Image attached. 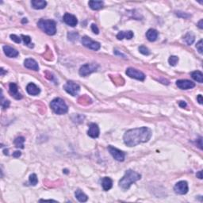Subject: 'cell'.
I'll list each match as a JSON object with an SVG mask.
<instances>
[{"mask_svg": "<svg viewBox=\"0 0 203 203\" xmlns=\"http://www.w3.org/2000/svg\"><path fill=\"white\" fill-rule=\"evenodd\" d=\"M152 132L147 127H141L126 131L123 136L124 143L128 147H133L141 143H146L151 139Z\"/></svg>", "mask_w": 203, "mask_h": 203, "instance_id": "6da1fadb", "label": "cell"}, {"mask_svg": "<svg viewBox=\"0 0 203 203\" xmlns=\"http://www.w3.org/2000/svg\"><path fill=\"white\" fill-rule=\"evenodd\" d=\"M140 178L141 175L139 173L132 170H126L124 176L121 178V180L119 181V186L123 190H126L130 187L132 183L140 180Z\"/></svg>", "mask_w": 203, "mask_h": 203, "instance_id": "7a4b0ae2", "label": "cell"}, {"mask_svg": "<svg viewBox=\"0 0 203 203\" xmlns=\"http://www.w3.org/2000/svg\"><path fill=\"white\" fill-rule=\"evenodd\" d=\"M37 25L44 33L52 36L56 33V24L53 20L40 19L37 22Z\"/></svg>", "mask_w": 203, "mask_h": 203, "instance_id": "3957f363", "label": "cell"}, {"mask_svg": "<svg viewBox=\"0 0 203 203\" xmlns=\"http://www.w3.org/2000/svg\"><path fill=\"white\" fill-rule=\"evenodd\" d=\"M50 107L53 110L54 113L59 115L64 114L68 111V107H67V104L60 98H54L50 102Z\"/></svg>", "mask_w": 203, "mask_h": 203, "instance_id": "277c9868", "label": "cell"}, {"mask_svg": "<svg viewBox=\"0 0 203 203\" xmlns=\"http://www.w3.org/2000/svg\"><path fill=\"white\" fill-rule=\"evenodd\" d=\"M98 65L95 63H86L84 65H82L79 69V75L81 76H86V75H90L91 73L97 71Z\"/></svg>", "mask_w": 203, "mask_h": 203, "instance_id": "5b68a950", "label": "cell"}, {"mask_svg": "<svg viewBox=\"0 0 203 203\" xmlns=\"http://www.w3.org/2000/svg\"><path fill=\"white\" fill-rule=\"evenodd\" d=\"M81 43H82L85 47H86V48L94 50V51H98V50H99L100 48H101L100 43L97 42V41H94V40H93L90 37H89V36H82V39H81Z\"/></svg>", "mask_w": 203, "mask_h": 203, "instance_id": "8992f818", "label": "cell"}, {"mask_svg": "<svg viewBox=\"0 0 203 203\" xmlns=\"http://www.w3.org/2000/svg\"><path fill=\"white\" fill-rule=\"evenodd\" d=\"M63 89L69 94H71L72 96H76L79 92V90H80V86H79V84H77L73 81H68L63 86Z\"/></svg>", "mask_w": 203, "mask_h": 203, "instance_id": "52a82bcc", "label": "cell"}, {"mask_svg": "<svg viewBox=\"0 0 203 203\" xmlns=\"http://www.w3.org/2000/svg\"><path fill=\"white\" fill-rule=\"evenodd\" d=\"M126 75L132 79H137L140 81H144L145 79V75L142 71H139L137 69H135L133 67H128L126 69Z\"/></svg>", "mask_w": 203, "mask_h": 203, "instance_id": "ba28073f", "label": "cell"}, {"mask_svg": "<svg viewBox=\"0 0 203 203\" xmlns=\"http://www.w3.org/2000/svg\"><path fill=\"white\" fill-rule=\"evenodd\" d=\"M108 150H109V153L111 154V155L114 159L119 161V162H122V161L124 160L125 154L122 151L117 149V147H114L111 145L108 146Z\"/></svg>", "mask_w": 203, "mask_h": 203, "instance_id": "9c48e42d", "label": "cell"}, {"mask_svg": "<svg viewBox=\"0 0 203 203\" xmlns=\"http://www.w3.org/2000/svg\"><path fill=\"white\" fill-rule=\"evenodd\" d=\"M174 192L178 194H186L188 192V183L186 181H180V182H177L175 184V186L174 187Z\"/></svg>", "mask_w": 203, "mask_h": 203, "instance_id": "30bf717a", "label": "cell"}, {"mask_svg": "<svg viewBox=\"0 0 203 203\" xmlns=\"http://www.w3.org/2000/svg\"><path fill=\"white\" fill-rule=\"evenodd\" d=\"M176 85L178 88L182 90H189L195 86V83L188 79H179L176 82Z\"/></svg>", "mask_w": 203, "mask_h": 203, "instance_id": "8fae6325", "label": "cell"}, {"mask_svg": "<svg viewBox=\"0 0 203 203\" xmlns=\"http://www.w3.org/2000/svg\"><path fill=\"white\" fill-rule=\"evenodd\" d=\"M63 20L69 26L74 27L78 24V20H77L76 17L69 13H66L65 14L63 15Z\"/></svg>", "mask_w": 203, "mask_h": 203, "instance_id": "7c38bea8", "label": "cell"}, {"mask_svg": "<svg viewBox=\"0 0 203 203\" xmlns=\"http://www.w3.org/2000/svg\"><path fill=\"white\" fill-rule=\"evenodd\" d=\"M99 127L95 123H91L89 125V130L87 131V135L91 138H97L99 136Z\"/></svg>", "mask_w": 203, "mask_h": 203, "instance_id": "4fadbf2b", "label": "cell"}, {"mask_svg": "<svg viewBox=\"0 0 203 203\" xmlns=\"http://www.w3.org/2000/svg\"><path fill=\"white\" fill-rule=\"evenodd\" d=\"M24 65L26 68L31 69V70H33V71H39V66L38 63H36V61L35 59H31V58H28V59H25L24 61Z\"/></svg>", "mask_w": 203, "mask_h": 203, "instance_id": "5bb4252c", "label": "cell"}, {"mask_svg": "<svg viewBox=\"0 0 203 203\" xmlns=\"http://www.w3.org/2000/svg\"><path fill=\"white\" fill-rule=\"evenodd\" d=\"M3 52L6 56L10 58L17 57V56H18V54H19V52H17L15 48H12V47L8 45L3 46Z\"/></svg>", "mask_w": 203, "mask_h": 203, "instance_id": "9a60e30c", "label": "cell"}, {"mask_svg": "<svg viewBox=\"0 0 203 203\" xmlns=\"http://www.w3.org/2000/svg\"><path fill=\"white\" fill-rule=\"evenodd\" d=\"M9 91H10V94L16 99H21V98H22V95L20 93H18L17 86L15 83H13V82L10 83V85H9Z\"/></svg>", "mask_w": 203, "mask_h": 203, "instance_id": "2e32d148", "label": "cell"}, {"mask_svg": "<svg viewBox=\"0 0 203 203\" xmlns=\"http://www.w3.org/2000/svg\"><path fill=\"white\" fill-rule=\"evenodd\" d=\"M26 91L27 93L29 94H30V95L35 96L40 94V90L36 84H34L33 82H30V83H29V84L27 85Z\"/></svg>", "mask_w": 203, "mask_h": 203, "instance_id": "e0dca14e", "label": "cell"}, {"mask_svg": "<svg viewBox=\"0 0 203 203\" xmlns=\"http://www.w3.org/2000/svg\"><path fill=\"white\" fill-rule=\"evenodd\" d=\"M32 7L35 10H41L47 6V2L44 0H32L31 1Z\"/></svg>", "mask_w": 203, "mask_h": 203, "instance_id": "ac0fdd59", "label": "cell"}, {"mask_svg": "<svg viewBox=\"0 0 203 203\" xmlns=\"http://www.w3.org/2000/svg\"><path fill=\"white\" fill-rule=\"evenodd\" d=\"M102 186L105 191H108L113 186V181L109 177H104L102 178Z\"/></svg>", "mask_w": 203, "mask_h": 203, "instance_id": "d6986e66", "label": "cell"}, {"mask_svg": "<svg viewBox=\"0 0 203 203\" xmlns=\"http://www.w3.org/2000/svg\"><path fill=\"white\" fill-rule=\"evenodd\" d=\"M134 34H133V32L131 30L128 31H121L119 32L117 34V38L118 40H123L124 38L128 39V40H130L133 37Z\"/></svg>", "mask_w": 203, "mask_h": 203, "instance_id": "ffe728a7", "label": "cell"}, {"mask_svg": "<svg viewBox=\"0 0 203 203\" xmlns=\"http://www.w3.org/2000/svg\"><path fill=\"white\" fill-rule=\"evenodd\" d=\"M158 35L159 33H158L157 30L154 29H149L146 33V37L149 41H155L157 39Z\"/></svg>", "mask_w": 203, "mask_h": 203, "instance_id": "44dd1931", "label": "cell"}, {"mask_svg": "<svg viewBox=\"0 0 203 203\" xmlns=\"http://www.w3.org/2000/svg\"><path fill=\"white\" fill-rule=\"evenodd\" d=\"M89 6L91 8L92 10H100L103 6V2L102 1H94V0H90L89 1Z\"/></svg>", "mask_w": 203, "mask_h": 203, "instance_id": "7402d4cb", "label": "cell"}, {"mask_svg": "<svg viewBox=\"0 0 203 203\" xmlns=\"http://www.w3.org/2000/svg\"><path fill=\"white\" fill-rule=\"evenodd\" d=\"M75 197L78 199V201H80V202H85V201L88 200V197L81 190H77L75 192Z\"/></svg>", "mask_w": 203, "mask_h": 203, "instance_id": "603a6c76", "label": "cell"}, {"mask_svg": "<svg viewBox=\"0 0 203 203\" xmlns=\"http://www.w3.org/2000/svg\"><path fill=\"white\" fill-rule=\"evenodd\" d=\"M191 76L193 79L197 82L202 83L203 82V74L201 71H193L191 73Z\"/></svg>", "mask_w": 203, "mask_h": 203, "instance_id": "cb8c5ba5", "label": "cell"}, {"mask_svg": "<svg viewBox=\"0 0 203 203\" xmlns=\"http://www.w3.org/2000/svg\"><path fill=\"white\" fill-rule=\"evenodd\" d=\"M25 137L23 136H17V138H15V140L13 141L14 143V145L16 147H18V148H24V142H25Z\"/></svg>", "mask_w": 203, "mask_h": 203, "instance_id": "d4e9b609", "label": "cell"}, {"mask_svg": "<svg viewBox=\"0 0 203 203\" xmlns=\"http://www.w3.org/2000/svg\"><path fill=\"white\" fill-rule=\"evenodd\" d=\"M194 39H195V36L192 33H187L186 36H184V40H185V42L188 45H190V44H193V41H194Z\"/></svg>", "mask_w": 203, "mask_h": 203, "instance_id": "484cf974", "label": "cell"}, {"mask_svg": "<svg viewBox=\"0 0 203 203\" xmlns=\"http://www.w3.org/2000/svg\"><path fill=\"white\" fill-rule=\"evenodd\" d=\"M21 37L22 38L23 41H24V43H25V45H27L28 47H30V48H33V44H32V43H31L30 36H25V35H21Z\"/></svg>", "mask_w": 203, "mask_h": 203, "instance_id": "4316f807", "label": "cell"}, {"mask_svg": "<svg viewBox=\"0 0 203 203\" xmlns=\"http://www.w3.org/2000/svg\"><path fill=\"white\" fill-rule=\"evenodd\" d=\"M29 181V183H30L32 186H36V184H37V182H38V178L36 177V174H30Z\"/></svg>", "mask_w": 203, "mask_h": 203, "instance_id": "83f0119b", "label": "cell"}, {"mask_svg": "<svg viewBox=\"0 0 203 203\" xmlns=\"http://www.w3.org/2000/svg\"><path fill=\"white\" fill-rule=\"evenodd\" d=\"M168 62L170 63V65L175 66L178 62V57L175 56H170L168 59Z\"/></svg>", "mask_w": 203, "mask_h": 203, "instance_id": "f1b7e54d", "label": "cell"}, {"mask_svg": "<svg viewBox=\"0 0 203 203\" xmlns=\"http://www.w3.org/2000/svg\"><path fill=\"white\" fill-rule=\"evenodd\" d=\"M139 51H140V53H142L143 55H145V56H148V55H150V51L149 49L147 48H146L145 46L144 45H141L140 46V48H139Z\"/></svg>", "mask_w": 203, "mask_h": 203, "instance_id": "f546056e", "label": "cell"}, {"mask_svg": "<svg viewBox=\"0 0 203 203\" xmlns=\"http://www.w3.org/2000/svg\"><path fill=\"white\" fill-rule=\"evenodd\" d=\"M10 39H11L13 41H14V42L17 43V44H20L21 41V38H20L19 36H17V35H14V34L10 35Z\"/></svg>", "mask_w": 203, "mask_h": 203, "instance_id": "4dcf8cb0", "label": "cell"}, {"mask_svg": "<svg viewBox=\"0 0 203 203\" xmlns=\"http://www.w3.org/2000/svg\"><path fill=\"white\" fill-rule=\"evenodd\" d=\"M202 40H200L197 43V44H196V48H197V51H198V52L199 53H202V51H203V48H202Z\"/></svg>", "mask_w": 203, "mask_h": 203, "instance_id": "1f68e13d", "label": "cell"}, {"mask_svg": "<svg viewBox=\"0 0 203 203\" xmlns=\"http://www.w3.org/2000/svg\"><path fill=\"white\" fill-rule=\"evenodd\" d=\"M1 105L3 109H6L10 106V101L9 100H2L1 102Z\"/></svg>", "mask_w": 203, "mask_h": 203, "instance_id": "d6a6232c", "label": "cell"}, {"mask_svg": "<svg viewBox=\"0 0 203 203\" xmlns=\"http://www.w3.org/2000/svg\"><path fill=\"white\" fill-rule=\"evenodd\" d=\"M68 39L69 40H72V38L74 39H77V37H78V36H79V34L76 33H75V32H71V33H68Z\"/></svg>", "mask_w": 203, "mask_h": 203, "instance_id": "836d02e7", "label": "cell"}, {"mask_svg": "<svg viewBox=\"0 0 203 203\" xmlns=\"http://www.w3.org/2000/svg\"><path fill=\"white\" fill-rule=\"evenodd\" d=\"M91 29L92 31H93V33H94L95 34H98V33H99V29H98V28L97 27V25H96L95 24H92Z\"/></svg>", "mask_w": 203, "mask_h": 203, "instance_id": "e575fe53", "label": "cell"}, {"mask_svg": "<svg viewBox=\"0 0 203 203\" xmlns=\"http://www.w3.org/2000/svg\"><path fill=\"white\" fill-rule=\"evenodd\" d=\"M21 153L20 151H16L13 153V156L14 158H18L19 156H21Z\"/></svg>", "mask_w": 203, "mask_h": 203, "instance_id": "d590c367", "label": "cell"}, {"mask_svg": "<svg viewBox=\"0 0 203 203\" xmlns=\"http://www.w3.org/2000/svg\"><path fill=\"white\" fill-rule=\"evenodd\" d=\"M178 105H179V106L182 108L186 107V103L185 101H179V102H178Z\"/></svg>", "mask_w": 203, "mask_h": 203, "instance_id": "8d00e7d4", "label": "cell"}, {"mask_svg": "<svg viewBox=\"0 0 203 203\" xmlns=\"http://www.w3.org/2000/svg\"><path fill=\"white\" fill-rule=\"evenodd\" d=\"M196 175H197V177L198 178H200V179H202V170H200V171H198V172L197 173V174H196Z\"/></svg>", "mask_w": 203, "mask_h": 203, "instance_id": "74e56055", "label": "cell"}, {"mask_svg": "<svg viewBox=\"0 0 203 203\" xmlns=\"http://www.w3.org/2000/svg\"><path fill=\"white\" fill-rule=\"evenodd\" d=\"M197 101H198V102H199L200 104H202V102H203V100H202V96H201V94H199V95L197 96Z\"/></svg>", "mask_w": 203, "mask_h": 203, "instance_id": "f35d334b", "label": "cell"}, {"mask_svg": "<svg viewBox=\"0 0 203 203\" xmlns=\"http://www.w3.org/2000/svg\"><path fill=\"white\" fill-rule=\"evenodd\" d=\"M202 22H203V20H200L199 22H198V24H197V25H198V27H199L200 29H203V26H202Z\"/></svg>", "mask_w": 203, "mask_h": 203, "instance_id": "ab89813d", "label": "cell"}, {"mask_svg": "<svg viewBox=\"0 0 203 203\" xmlns=\"http://www.w3.org/2000/svg\"><path fill=\"white\" fill-rule=\"evenodd\" d=\"M0 71H1V75H3L4 74H5V73H6V71H4V69L2 68H1V70H0Z\"/></svg>", "mask_w": 203, "mask_h": 203, "instance_id": "60d3db41", "label": "cell"}, {"mask_svg": "<svg viewBox=\"0 0 203 203\" xmlns=\"http://www.w3.org/2000/svg\"><path fill=\"white\" fill-rule=\"evenodd\" d=\"M4 154H5V155H8V150L6 149V150H4Z\"/></svg>", "mask_w": 203, "mask_h": 203, "instance_id": "b9f144b4", "label": "cell"}, {"mask_svg": "<svg viewBox=\"0 0 203 203\" xmlns=\"http://www.w3.org/2000/svg\"><path fill=\"white\" fill-rule=\"evenodd\" d=\"M24 22H27V20H26V18H23L22 23H24Z\"/></svg>", "mask_w": 203, "mask_h": 203, "instance_id": "7bdbcfd3", "label": "cell"}]
</instances>
